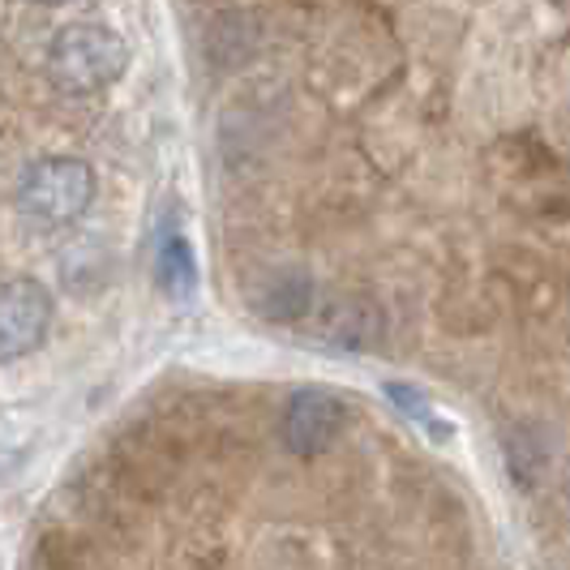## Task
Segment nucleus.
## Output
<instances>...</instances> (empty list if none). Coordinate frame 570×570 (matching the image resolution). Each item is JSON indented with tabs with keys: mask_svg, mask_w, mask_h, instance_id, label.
Returning <instances> with one entry per match:
<instances>
[{
	"mask_svg": "<svg viewBox=\"0 0 570 570\" xmlns=\"http://www.w3.org/2000/svg\"><path fill=\"white\" fill-rule=\"evenodd\" d=\"M125 43L120 35L95 22H73L48 48V78L65 95H99L125 73Z\"/></svg>",
	"mask_w": 570,
	"mask_h": 570,
	"instance_id": "nucleus-1",
	"label": "nucleus"
},
{
	"mask_svg": "<svg viewBox=\"0 0 570 570\" xmlns=\"http://www.w3.org/2000/svg\"><path fill=\"white\" fill-rule=\"evenodd\" d=\"M90 198H95V171L86 168L82 159H73V155L39 159L22 176V189H18L22 210L35 215V219H43V224H73V219H82Z\"/></svg>",
	"mask_w": 570,
	"mask_h": 570,
	"instance_id": "nucleus-2",
	"label": "nucleus"
},
{
	"mask_svg": "<svg viewBox=\"0 0 570 570\" xmlns=\"http://www.w3.org/2000/svg\"><path fill=\"white\" fill-rule=\"evenodd\" d=\"M52 296L39 279H4L0 284V365L30 356L48 340Z\"/></svg>",
	"mask_w": 570,
	"mask_h": 570,
	"instance_id": "nucleus-3",
	"label": "nucleus"
},
{
	"mask_svg": "<svg viewBox=\"0 0 570 570\" xmlns=\"http://www.w3.org/2000/svg\"><path fill=\"white\" fill-rule=\"evenodd\" d=\"M343 416H347V412H343V400L331 395L326 386H305V391H296L284 412L287 451L301 459L322 455V451L340 438Z\"/></svg>",
	"mask_w": 570,
	"mask_h": 570,
	"instance_id": "nucleus-4",
	"label": "nucleus"
},
{
	"mask_svg": "<svg viewBox=\"0 0 570 570\" xmlns=\"http://www.w3.org/2000/svg\"><path fill=\"white\" fill-rule=\"evenodd\" d=\"M322 340L347 347V352H365L382 340V317L365 301H335L322 322Z\"/></svg>",
	"mask_w": 570,
	"mask_h": 570,
	"instance_id": "nucleus-5",
	"label": "nucleus"
},
{
	"mask_svg": "<svg viewBox=\"0 0 570 570\" xmlns=\"http://www.w3.org/2000/svg\"><path fill=\"white\" fill-rule=\"evenodd\" d=\"M159 284H164V292L176 296V301H185V296L198 287V262H194V249H189V240L176 236V232L159 245Z\"/></svg>",
	"mask_w": 570,
	"mask_h": 570,
	"instance_id": "nucleus-6",
	"label": "nucleus"
},
{
	"mask_svg": "<svg viewBox=\"0 0 570 570\" xmlns=\"http://www.w3.org/2000/svg\"><path fill=\"white\" fill-rule=\"evenodd\" d=\"M309 305H314V287L305 275H279V279H271L266 287V296H262V314L275 317V322H296V317L309 314Z\"/></svg>",
	"mask_w": 570,
	"mask_h": 570,
	"instance_id": "nucleus-7",
	"label": "nucleus"
},
{
	"mask_svg": "<svg viewBox=\"0 0 570 570\" xmlns=\"http://www.w3.org/2000/svg\"><path fill=\"white\" fill-rule=\"evenodd\" d=\"M507 455H511V472L519 485H532L537 476H541V446L532 442V433L528 429H519L511 442H507Z\"/></svg>",
	"mask_w": 570,
	"mask_h": 570,
	"instance_id": "nucleus-8",
	"label": "nucleus"
},
{
	"mask_svg": "<svg viewBox=\"0 0 570 570\" xmlns=\"http://www.w3.org/2000/svg\"><path fill=\"white\" fill-rule=\"evenodd\" d=\"M386 391H391V400L400 403L403 412H412V416H425V400H421L412 386H400V382H391Z\"/></svg>",
	"mask_w": 570,
	"mask_h": 570,
	"instance_id": "nucleus-9",
	"label": "nucleus"
},
{
	"mask_svg": "<svg viewBox=\"0 0 570 570\" xmlns=\"http://www.w3.org/2000/svg\"><path fill=\"white\" fill-rule=\"evenodd\" d=\"M43 4H60V0H43Z\"/></svg>",
	"mask_w": 570,
	"mask_h": 570,
	"instance_id": "nucleus-10",
	"label": "nucleus"
}]
</instances>
